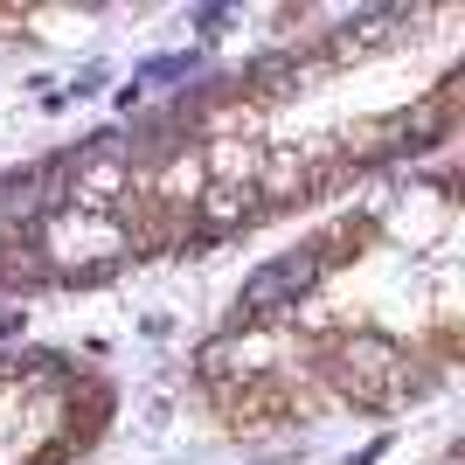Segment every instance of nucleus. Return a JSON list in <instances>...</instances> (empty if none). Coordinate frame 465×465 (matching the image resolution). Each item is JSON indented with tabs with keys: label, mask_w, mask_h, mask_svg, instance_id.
<instances>
[{
	"label": "nucleus",
	"mask_w": 465,
	"mask_h": 465,
	"mask_svg": "<svg viewBox=\"0 0 465 465\" xmlns=\"http://www.w3.org/2000/svg\"><path fill=\"white\" fill-rule=\"evenodd\" d=\"M133 251L125 230H118V215H84V209H63L42 223V257L56 264V272H97V264H118V257Z\"/></svg>",
	"instance_id": "obj_1"
},
{
	"label": "nucleus",
	"mask_w": 465,
	"mask_h": 465,
	"mask_svg": "<svg viewBox=\"0 0 465 465\" xmlns=\"http://www.w3.org/2000/svg\"><path fill=\"white\" fill-rule=\"evenodd\" d=\"M125 188H133V174L112 167V160H97V167H84V174H77V188H70V194H77L84 215H104V202H118Z\"/></svg>",
	"instance_id": "obj_2"
}]
</instances>
